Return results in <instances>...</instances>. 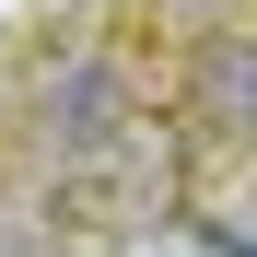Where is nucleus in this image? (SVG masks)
Listing matches in <instances>:
<instances>
[{"label":"nucleus","instance_id":"nucleus-4","mask_svg":"<svg viewBox=\"0 0 257 257\" xmlns=\"http://www.w3.org/2000/svg\"><path fill=\"white\" fill-rule=\"evenodd\" d=\"M210 257H257V210H210Z\"/></svg>","mask_w":257,"mask_h":257},{"label":"nucleus","instance_id":"nucleus-2","mask_svg":"<svg viewBox=\"0 0 257 257\" xmlns=\"http://www.w3.org/2000/svg\"><path fill=\"white\" fill-rule=\"evenodd\" d=\"M47 176H59V199L82 210V222H152V210L176 199V152L152 141V117H128V128H105L94 152L47 164Z\"/></svg>","mask_w":257,"mask_h":257},{"label":"nucleus","instance_id":"nucleus-1","mask_svg":"<svg viewBox=\"0 0 257 257\" xmlns=\"http://www.w3.org/2000/svg\"><path fill=\"white\" fill-rule=\"evenodd\" d=\"M128 117H141V94H128V59H105V47H70V59H47L24 82V128H35L47 164L94 152L105 128H128Z\"/></svg>","mask_w":257,"mask_h":257},{"label":"nucleus","instance_id":"nucleus-3","mask_svg":"<svg viewBox=\"0 0 257 257\" xmlns=\"http://www.w3.org/2000/svg\"><path fill=\"white\" fill-rule=\"evenodd\" d=\"M187 117H199L222 152H257V24H245V12L199 35V70H187Z\"/></svg>","mask_w":257,"mask_h":257}]
</instances>
